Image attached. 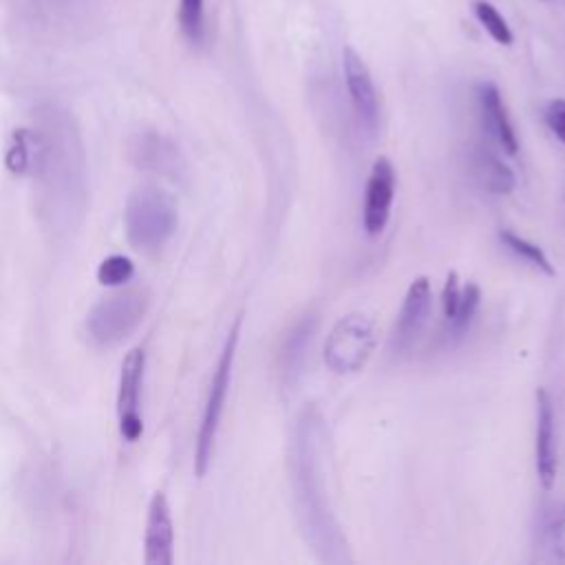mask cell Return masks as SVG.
I'll list each match as a JSON object with an SVG mask.
<instances>
[{"mask_svg": "<svg viewBox=\"0 0 565 565\" xmlns=\"http://www.w3.org/2000/svg\"><path fill=\"white\" fill-rule=\"evenodd\" d=\"M547 128L556 135L561 143H565V99H552L545 104L543 110Z\"/></svg>", "mask_w": 565, "mask_h": 565, "instance_id": "cell-20", "label": "cell"}, {"mask_svg": "<svg viewBox=\"0 0 565 565\" xmlns=\"http://www.w3.org/2000/svg\"><path fill=\"white\" fill-rule=\"evenodd\" d=\"M143 561L146 565H172L174 561V530H172L170 505L163 492H154L148 505Z\"/></svg>", "mask_w": 565, "mask_h": 565, "instance_id": "cell-9", "label": "cell"}, {"mask_svg": "<svg viewBox=\"0 0 565 565\" xmlns=\"http://www.w3.org/2000/svg\"><path fill=\"white\" fill-rule=\"evenodd\" d=\"M179 26L185 40L194 46H201L207 35L205 26V0H179Z\"/></svg>", "mask_w": 565, "mask_h": 565, "instance_id": "cell-15", "label": "cell"}, {"mask_svg": "<svg viewBox=\"0 0 565 565\" xmlns=\"http://www.w3.org/2000/svg\"><path fill=\"white\" fill-rule=\"evenodd\" d=\"M459 294H461V282H459V276L455 271H450L446 276V282H444V289H441V311H444V318L450 320L455 309H457V302H459Z\"/></svg>", "mask_w": 565, "mask_h": 565, "instance_id": "cell-21", "label": "cell"}, {"mask_svg": "<svg viewBox=\"0 0 565 565\" xmlns=\"http://www.w3.org/2000/svg\"><path fill=\"white\" fill-rule=\"evenodd\" d=\"M430 305H433L430 280L426 276H419L408 285L402 309L397 313V320L391 333V351L395 355L408 353L413 349V344L417 342V338L426 327Z\"/></svg>", "mask_w": 565, "mask_h": 565, "instance_id": "cell-5", "label": "cell"}, {"mask_svg": "<svg viewBox=\"0 0 565 565\" xmlns=\"http://www.w3.org/2000/svg\"><path fill=\"white\" fill-rule=\"evenodd\" d=\"M539 545L552 561L565 563V503L545 514L539 530Z\"/></svg>", "mask_w": 565, "mask_h": 565, "instance_id": "cell-14", "label": "cell"}, {"mask_svg": "<svg viewBox=\"0 0 565 565\" xmlns=\"http://www.w3.org/2000/svg\"><path fill=\"white\" fill-rule=\"evenodd\" d=\"M477 108L481 126L488 132V137L497 141L505 154L514 157L519 152V139L512 119L505 110V104L501 99V93L492 82H481L477 86Z\"/></svg>", "mask_w": 565, "mask_h": 565, "instance_id": "cell-10", "label": "cell"}, {"mask_svg": "<svg viewBox=\"0 0 565 565\" xmlns=\"http://www.w3.org/2000/svg\"><path fill=\"white\" fill-rule=\"evenodd\" d=\"M395 168L388 157L375 159L371 166L366 188H364V207H362V225L369 236H377L384 232L388 218H391V207L395 199Z\"/></svg>", "mask_w": 565, "mask_h": 565, "instance_id": "cell-7", "label": "cell"}, {"mask_svg": "<svg viewBox=\"0 0 565 565\" xmlns=\"http://www.w3.org/2000/svg\"><path fill=\"white\" fill-rule=\"evenodd\" d=\"M342 68H344V82H347V90H349L355 117L369 135H375L380 126L377 90L366 64L351 46H344L342 51Z\"/></svg>", "mask_w": 565, "mask_h": 565, "instance_id": "cell-8", "label": "cell"}, {"mask_svg": "<svg viewBox=\"0 0 565 565\" xmlns=\"http://www.w3.org/2000/svg\"><path fill=\"white\" fill-rule=\"evenodd\" d=\"M475 161V177L481 185L494 194H508L514 188V172L512 168L490 148H477L472 154Z\"/></svg>", "mask_w": 565, "mask_h": 565, "instance_id": "cell-13", "label": "cell"}, {"mask_svg": "<svg viewBox=\"0 0 565 565\" xmlns=\"http://www.w3.org/2000/svg\"><path fill=\"white\" fill-rule=\"evenodd\" d=\"M499 241H501L512 254H516L519 258H523V260L530 263L532 267L545 271L547 276H554V265L550 263V258H547V254L543 252V247H539L536 243H532V241H527V238L514 234L512 230H499Z\"/></svg>", "mask_w": 565, "mask_h": 565, "instance_id": "cell-16", "label": "cell"}, {"mask_svg": "<svg viewBox=\"0 0 565 565\" xmlns=\"http://www.w3.org/2000/svg\"><path fill=\"white\" fill-rule=\"evenodd\" d=\"M143 369H146V353H143V349L137 347L121 362L119 391H117L119 433L126 441H137L141 437V430H143L141 415H139Z\"/></svg>", "mask_w": 565, "mask_h": 565, "instance_id": "cell-6", "label": "cell"}, {"mask_svg": "<svg viewBox=\"0 0 565 565\" xmlns=\"http://www.w3.org/2000/svg\"><path fill=\"white\" fill-rule=\"evenodd\" d=\"M536 475L545 490H550L556 481L558 470V452H556V415L552 399L545 388L536 393Z\"/></svg>", "mask_w": 565, "mask_h": 565, "instance_id": "cell-11", "label": "cell"}, {"mask_svg": "<svg viewBox=\"0 0 565 565\" xmlns=\"http://www.w3.org/2000/svg\"><path fill=\"white\" fill-rule=\"evenodd\" d=\"M130 161L143 172L170 174L179 166V150L177 146L161 137L159 132H141L130 141L128 148Z\"/></svg>", "mask_w": 565, "mask_h": 565, "instance_id": "cell-12", "label": "cell"}, {"mask_svg": "<svg viewBox=\"0 0 565 565\" xmlns=\"http://www.w3.org/2000/svg\"><path fill=\"white\" fill-rule=\"evenodd\" d=\"M475 15L481 22V26L488 31V35L499 44H512V31L505 22V18L497 11L494 4L486 0L475 2Z\"/></svg>", "mask_w": 565, "mask_h": 565, "instance_id": "cell-18", "label": "cell"}, {"mask_svg": "<svg viewBox=\"0 0 565 565\" xmlns=\"http://www.w3.org/2000/svg\"><path fill=\"white\" fill-rule=\"evenodd\" d=\"M479 302H481V289L477 282H466L461 285V294H459V302H457V309L452 313L448 322V331L452 335H461L470 322L475 320L477 316V309H479Z\"/></svg>", "mask_w": 565, "mask_h": 565, "instance_id": "cell-17", "label": "cell"}, {"mask_svg": "<svg viewBox=\"0 0 565 565\" xmlns=\"http://www.w3.org/2000/svg\"><path fill=\"white\" fill-rule=\"evenodd\" d=\"M132 271H135V265H132V260L128 256L113 254V256L102 260V265L97 269V280L102 285L117 287V285L128 282L132 278Z\"/></svg>", "mask_w": 565, "mask_h": 565, "instance_id": "cell-19", "label": "cell"}, {"mask_svg": "<svg viewBox=\"0 0 565 565\" xmlns=\"http://www.w3.org/2000/svg\"><path fill=\"white\" fill-rule=\"evenodd\" d=\"M148 311V291L132 287L115 291L99 302L86 316V331L99 347H113L126 340L143 320Z\"/></svg>", "mask_w": 565, "mask_h": 565, "instance_id": "cell-3", "label": "cell"}, {"mask_svg": "<svg viewBox=\"0 0 565 565\" xmlns=\"http://www.w3.org/2000/svg\"><path fill=\"white\" fill-rule=\"evenodd\" d=\"M179 223L177 201L159 185H139L126 201L124 227L135 249L152 252L163 247Z\"/></svg>", "mask_w": 565, "mask_h": 565, "instance_id": "cell-1", "label": "cell"}, {"mask_svg": "<svg viewBox=\"0 0 565 565\" xmlns=\"http://www.w3.org/2000/svg\"><path fill=\"white\" fill-rule=\"evenodd\" d=\"M241 316L234 320L223 351L218 355L212 382H210V391H207V399L203 406V415H201V424H199V433H196V444H194V472L199 477H203L207 472L212 452H214V441H216V433H218V424L223 417V408H225V399L230 393V380H232V366H234V358H236V347H238V335H241Z\"/></svg>", "mask_w": 565, "mask_h": 565, "instance_id": "cell-2", "label": "cell"}, {"mask_svg": "<svg viewBox=\"0 0 565 565\" xmlns=\"http://www.w3.org/2000/svg\"><path fill=\"white\" fill-rule=\"evenodd\" d=\"M375 342V322L364 313H347L324 340V364L333 373H355L369 362Z\"/></svg>", "mask_w": 565, "mask_h": 565, "instance_id": "cell-4", "label": "cell"}]
</instances>
